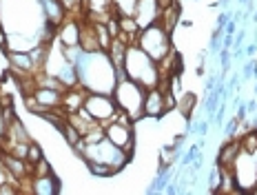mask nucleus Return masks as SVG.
<instances>
[{"mask_svg": "<svg viewBox=\"0 0 257 195\" xmlns=\"http://www.w3.org/2000/svg\"><path fill=\"white\" fill-rule=\"evenodd\" d=\"M180 5H178V0L175 3H171L169 7H164L162 9V14H160V20L158 23L164 27V29L169 31V34H173V29H175V25H178V20H180Z\"/></svg>", "mask_w": 257, "mask_h": 195, "instance_id": "14", "label": "nucleus"}, {"mask_svg": "<svg viewBox=\"0 0 257 195\" xmlns=\"http://www.w3.org/2000/svg\"><path fill=\"white\" fill-rule=\"evenodd\" d=\"M255 51H257L255 45H248V49H246V53H248V56H255Z\"/></svg>", "mask_w": 257, "mask_h": 195, "instance_id": "22", "label": "nucleus"}, {"mask_svg": "<svg viewBox=\"0 0 257 195\" xmlns=\"http://www.w3.org/2000/svg\"><path fill=\"white\" fill-rule=\"evenodd\" d=\"M124 73L126 78L136 80L138 84H142L144 89H153L160 84V67L153 58H149L138 45H128L126 47V56H124Z\"/></svg>", "mask_w": 257, "mask_h": 195, "instance_id": "2", "label": "nucleus"}, {"mask_svg": "<svg viewBox=\"0 0 257 195\" xmlns=\"http://www.w3.org/2000/svg\"><path fill=\"white\" fill-rule=\"evenodd\" d=\"M160 14H162V7H160L158 0H138L136 16H133V18L138 20L140 29H144V27L158 23V20H160Z\"/></svg>", "mask_w": 257, "mask_h": 195, "instance_id": "9", "label": "nucleus"}, {"mask_svg": "<svg viewBox=\"0 0 257 195\" xmlns=\"http://www.w3.org/2000/svg\"><path fill=\"white\" fill-rule=\"evenodd\" d=\"M219 186H222V166H213L211 177H208V188L211 193H219Z\"/></svg>", "mask_w": 257, "mask_h": 195, "instance_id": "19", "label": "nucleus"}, {"mask_svg": "<svg viewBox=\"0 0 257 195\" xmlns=\"http://www.w3.org/2000/svg\"><path fill=\"white\" fill-rule=\"evenodd\" d=\"M51 173H53V169L47 158H42L40 162H36V164L31 166V177H45V175H51Z\"/></svg>", "mask_w": 257, "mask_h": 195, "instance_id": "18", "label": "nucleus"}, {"mask_svg": "<svg viewBox=\"0 0 257 195\" xmlns=\"http://www.w3.org/2000/svg\"><path fill=\"white\" fill-rule=\"evenodd\" d=\"M84 111H87L93 120H98L100 124H109L117 113V105L111 93H95V91H89L87 100H84Z\"/></svg>", "mask_w": 257, "mask_h": 195, "instance_id": "6", "label": "nucleus"}, {"mask_svg": "<svg viewBox=\"0 0 257 195\" xmlns=\"http://www.w3.org/2000/svg\"><path fill=\"white\" fill-rule=\"evenodd\" d=\"M80 84L95 93H113L117 84V69L106 51H84L76 62Z\"/></svg>", "mask_w": 257, "mask_h": 195, "instance_id": "1", "label": "nucleus"}, {"mask_svg": "<svg viewBox=\"0 0 257 195\" xmlns=\"http://www.w3.org/2000/svg\"><path fill=\"white\" fill-rule=\"evenodd\" d=\"M104 138L109 142H113L115 146H120L124 153L133 155L136 151V133H133V122H117L111 120L109 124H104Z\"/></svg>", "mask_w": 257, "mask_h": 195, "instance_id": "7", "label": "nucleus"}, {"mask_svg": "<svg viewBox=\"0 0 257 195\" xmlns=\"http://www.w3.org/2000/svg\"><path fill=\"white\" fill-rule=\"evenodd\" d=\"M195 105H197V98L193 95V93H182L180 100H178V109L182 111V116H184L186 120L191 118V113H193V109H195Z\"/></svg>", "mask_w": 257, "mask_h": 195, "instance_id": "16", "label": "nucleus"}, {"mask_svg": "<svg viewBox=\"0 0 257 195\" xmlns=\"http://www.w3.org/2000/svg\"><path fill=\"white\" fill-rule=\"evenodd\" d=\"M136 45L140 47L149 58H153L155 62H160L162 58H167L169 53L173 51V45H171V34L160 23H153V25L140 29Z\"/></svg>", "mask_w": 257, "mask_h": 195, "instance_id": "4", "label": "nucleus"}, {"mask_svg": "<svg viewBox=\"0 0 257 195\" xmlns=\"http://www.w3.org/2000/svg\"><path fill=\"white\" fill-rule=\"evenodd\" d=\"M31 188L36 195H56L60 193V180L56 177V173L45 177H31Z\"/></svg>", "mask_w": 257, "mask_h": 195, "instance_id": "12", "label": "nucleus"}, {"mask_svg": "<svg viewBox=\"0 0 257 195\" xmlns=\"http://www.w3.org/2000/svg\"><path fill=\"white\" fill-rule=\"evenodd\" d=\"M62 93H64V91L51 89V86H36L31 95H34L36 100H38V105L45 107V109H60Z\"/></svg>", "mask_w": 257, "mask_h": 195, "instance_id": "11", "label": "nucleus"}, {"mask_svg": "<svg viewBox=\"0 0 257 195\" xmlns=\"http://www.w3.org/2000/svg\"><path fill=\"white\" fill-rule=\"evenodd\" d=\"M136 7H138V0H113L111 12L117 18H124V16H136Z\"/></svg>", "mask_w": 257, "mask_h": 195, "instance_id": "15", "label": "nucleus"}, {"mask_svg": "<svg viewBox=\"0 0 257 195\" xmlns=\"http://www.w3.org/2000/svg\"><path fill=\"white\" fill-rule=\"evenodd\" d=\"M87 164V169L93 173V175H98V177H111V175H115V169H111L109 164H102V162H84Z\"/></svg>", "mask_w": 257, "mask_h": 195, "instance_id": "17", "label": "nucleus"}, {"mask_svg": "<svg viewBox=\"0 0 257 195\" xmlns=\"http://www.w3.org/2000/svg\"><path fill=\"white\" fill-rule=\"evenodd\" d=\"M239 151H242V146H239V140H233V138H231L226 144L222 146V149H219L215 164H217V166H222V169H231L233 162H235V158L239 155Z\"/></svg>", "mask_w": 257, "mask_h": 195, "instance_id": "13", "label": "nucleus"}, {"mask_svg": "<svg viewBox=\"0 0 257 195\" xmlns=\"http://www.w3.org/2000/svg\"><path fill=\"white\" fill-rule=\"evenodd\" d=\"M78 155L84 162H102V164H109L111 169H115V171H122L128 162H131V155L124 153V151H122L120 146H115L113 142H109L106 138L95 144H84Z\"/></svg>", "mask_w": 257, "mask_h": 195, "instance_id": "5", "label": "nucleus"}, {"mask_svg": "<svg viewBox=\"0 0 257 195\" xmlns=\"http://www.w3.org/2000/svg\"><path fill=\"white\" fill-rule=\"evenodd\" d=\"M45 158V153H42V149L36 142H29V151H27V162H29V166H34L36 162H40Z\"/></svg>", "mask_w": 257, "mask_h": 195, "instance_id": "20", "label": "nucleus"}, {"mask_svg": "<svg viewBox=\"0 0 257 195\" xmlns=\"http://www.w3.org/2000/svg\"><path fill=\"white\" fill-rule=\"evenodd\" d=\"M111 95H113L117 109L124 111L133 122L144 118V95H147V89H144L142 84H138L136 80L126 78V75H120Z\"/></svg>", "mask_w": 257, "mask_h": 195, "instance_id": "3", "label": "nucleus"}, {"mask_svg": "<svg viewBox=\"0 0 257 195\" xmlns=\"http://www.w3.org/2000/svg\"><path fill=\"white\" fill-rule=\"evenodd\" d=\"M87 93H89V89H84L82 84H76V86H69V89H64V93H62V105H60V109L67 113H76L80 111L84 107V100H87Z\"/></svg>", "mask_w": 257, "mask_h": 195, "instance_id": "10", "label": "nucleus"}, {"mask_svg": "<svg viewBox=\"0 0 257 195\" xmlns=\"http://www.w3.org/2000/svg\"><path fill=\"white\" fill-rule=\"evenodd\" d=\"M162 116H167L164 91L160 89V86L147 89V95H144V118H155V120H160Z\"/></svg>", "mask_w": 257, "mask_h": 195, "instance_id": "8", "label": "nucleus"}, {"mask_svg": "<svg viewBox=\"0 0 257 195\" xmlns=\"http://www.w3.org/2000/svg\"><path fill=\"white\" fill-rule=\"evenodd\" d=\"M5 133H7V118H5L3 107H0V146L5 142Z\"/></svg>", "mask_w": 257, "mask_h": 195, "instance_id": "21", "label": "nucleus"}]
</instances>
